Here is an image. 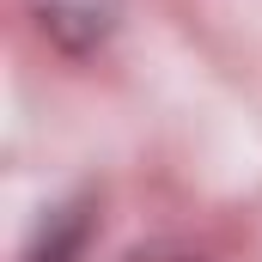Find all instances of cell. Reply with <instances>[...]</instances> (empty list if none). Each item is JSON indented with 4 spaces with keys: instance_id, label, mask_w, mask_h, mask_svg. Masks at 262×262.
<instances>
[{
    "instance_id": "6da1fadb",
    "label": "cell",
    "mask_w": 262,
    "mask_h": 262,
    "mask_svg": "<svg viewBox=\"0 0 262 262\" xmlns=\"http://www.w3.org/2000/svg\"><path fill=\"white\" fill-rule=\"evenodd\" d=\"M85 238H92V207L85 201H61V207H49L37 220V232L18 250V262H73L85 250Z\"/></svg>"
},
{
    "instance_id": "7a4b0ae2",
    "label": "cell",
    "mask_w": 262,
    "mask_h": 262,
    "mask_svg": "<svg viewBox=\"0 0 262 262\" xmlns=\"http://www.w3.org/2000/svg\"><path fill=\"white\" fill-rule=\"evenodd\" d=\"M43 31L67 49H92L110 31V0H43Z\"/></svg>"
},
{
    "instance_id": "3957f363",
    "label": "cell",
    "mask_w": 262,
    "mask_h": 262,
    "mask_svg": "<svg viewBox=\"0 0 262 262\" xmlns=\"http://www.w3.org/2000/svg\"><path fill=\"white\" fill-rule=\"evenodd\" d=\"M122 262H201L195 250H177V244H146V250H134Z\"/></svg>"
}]
</instances>
